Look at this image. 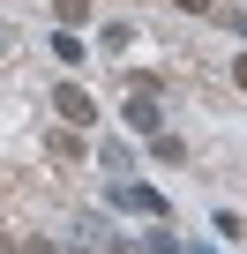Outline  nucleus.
Returning <instances> with one entry per match:
<instances>
[{
  "label": "nucleus",
  "mask_w": 247,
  "mask_h": 254,
  "mask_svg": "<svg viewBox=\"0 0 247 254\" xmlns=\"http://www.w3.org/2000/svg\"><path fill=\"white\" fill-rule=\"evenodd\" d=\"M112 202H120V209H135V217H158V224L172 217V209H165V194H158V187H143V180H120V187H112Z\"/></svg>",
  "instance_id": "1"
},
{
  "label": "nucleus",
  "mask_w": 247,
  "mask_h": 254,
  "mask_svg": "<svg viewBox=\"0 0 247 254\" xmlns=\"http://www.w3.org/2000/svg\"><path fill=\"white\" fill-rule=\"evenodd\" d=\"M53 112H60L68 127H97V97H90V90H75V82H60V90H53Z\"/></svg>",
  "instance_id": "2"
},
{
  "label": "nucleus",
  "mask_w": 247,
  "mask_h": 254,
  "mask_svg": "<svg viewBox=\"0 0 247 254\" xmlns=\"http://www.w3.org/2000/svg\"><path fill=\"white\" fill-rule=\"evenodd\" d=\"M120 120H128L135 135H158V120H165V112H158V97H150V90H135V97H128V112H120Z\"/></svg>",
  "instance_id": "3"
},
{
  "label": "nucleus",
  "mask_w": 247,
  "mask_h": 254,
  "mask_svg": "<svg viewBox=\"0 0 247 254\" xmlns=\"http://www.w3.org/2000/svg\"><path fill=\"white\" fill-rule=\"evenodd\" d=\"M45 53H53V60H68V67H82V60H90V53H82V38H75V30H60V38H53V45H45Z\"/></svg>",
  "instance_id": "4"
},
{
  "label": "nucleus",
  "mask_w": 247,
  "mask_h": 254,
  "mask_svg": "<svg viewBox=\"0 0 247 254\" xmlns=\"http://www.w3.org/2000/svg\"><path fill=\"white\" fill-rule=\"evenodd\" d=\"M53 15H60V30H75V23H90V0H53Z\"/></svg>",
  "instance_id": "5"
},
{
  "label": "nucleus",
  "mask_w": 247,
  "mask_h": 254,
  "mask_svg": "<svg viewBox=\"0 0 247 254\" xmlns=\"http://www.w3.org/2000/svg\"><path fill=\"white\" fill-rule=\"evenodd\" d=\"M97 165L105 172H128V142H97Z\"/></svg>",
  "instance_id": "6"
},
{
  "label": "nucleus",
  "mask_w": 247,
  "mask_h": 254,
  "mask_svg": "<svg viewBox=\"0 0 247 254\" xmlns=\"http://www.w3.org/2000/svg\"><path fill=\"white\" fill-rule=\"evenodd\" d=\"M105 254H150V247H143V239H112Z\"/></svg>",
  "instance_id": "7"
},
{
  "label": "nucleus",
  "mask_w": 247,
  "mask_h": 254,
  "mask_svg": "<svg viewBox=\"0 0 247 254\" xmlns=\"http://www.w3.org/2000/svg\"><path fill=\"white\" fill-rule=\"evenodd\" d=\"M15 254H53V239H15Z\"/></svg>",
  "instance_id": "8"
},
{
  "label": "nucleus",
  "mask_w": 247,
  "mask_h": 254,
  "mask_svg": "<svg viewBox=\"0 0 247 254\" xmlns=\"http://www.w3.org/2000/svg\"><path fill=\"white\" fill-rule=\"evenodd\" d=\"M172 8H187V15H210V8H217V0H172Z\"/></svg>",
  "instance_id": "9"
},
{
  "label": "nucleus",
  "mask_w": 247,
  "mask_h": 254,
  "mask_svg": "<svg viewBox=\"0 0 247 254\" xmlns=\"http://www.w3.org/2000/svg\"><path fill=\"white\" fill-rule=\"evenodd\" d=\"M232 82H240V90H247V53H240V60H232Z\"/></svg>",
  "instance_id": "10"
},
{
  "label": "nucleus",
  "mask_w": 247,
  "mask_h": 254,
  "mask_svg": "<svg viewBox=\"0 0 247 254\" xmlns=\"http://www.w3.org/2000/svg\"><path fill=\"white\" fill-rule=\"evenodd\" d=\"M0 254H15V239H8V232H0Z\"/></svg>",
  "instance_id": "11"
}]
</instances>
